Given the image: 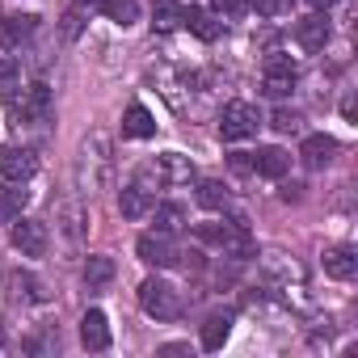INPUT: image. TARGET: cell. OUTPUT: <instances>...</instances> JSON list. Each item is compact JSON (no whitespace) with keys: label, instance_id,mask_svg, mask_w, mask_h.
Returning a JSON list of instances; mask_svg holds the SVG:
<instances>
[{"label":"cell","instance_id":"6da1fadb","mask_svg":"<svg viewBox=\"0 0 358 358\" xmlns=\"http://www.w3.org/2000/svg\"><path fill=\"white\" fill-rule=\"evenodd\" d=\"M199 241L215 245V249H220L224 257H232V262H249V257L257 253V245H253L245 220H232V224H203V228H199Z\"/></svg>","mask_w":358,"mask_h":358},{"label":"cell","instance_id":"7a4b0ae2","mask_svg":"<svg viewBox=\"0 0 358 358\" xmlns=\"http://www.w3.org/2000/svg\"><path fill=\"white\" fill-rule=\"evenodd\" d=\"M139 308L152 320H177L182 316V295H177V287L164 282V278H143L139 282Z\"/></svg>","mask_w":358,"mask_h":358},{"label":"cell","instance_id":"3957f363","mask_svg":"<svg viewBox=\"0 0 358 358\" xmlns=\"http://www.w3.org/2000/svg\"><path fill=\"white\" fill-rule=\"evenodd\" d=\"M257 127H262V110L253 101H228L220 110V135L228 143H241V139L257 135Z\"/></svg>","mask_w":358,"mask_h":358},{"label":"cell","instance_id":"277c9868","mask_svg":"<svg viewBox=\"0 0 358 358\" xmlns=\"http://www.w3.org/2000/svg\"><path fill=\"white\" fill-rule=\"evenodd\" d=\"M299 85V64L291 59V55H270L266 59V68H262V89L270 93V97H287L291 89Z\"/></svg>","mask_w":358,"mask_h":358},{"label":"cell","instance_id":"5b68a950","mask_svg":"<svg viewBox=\"0 0 358 358\" xmlns=\"http://www.w3.org/2000/svg\"><path fill=\"white\" fill-rule=\"evenodd\" d=\"M51 110H55V101H51V89H47L43 80L26 85V89H22V97L13 101V114H17L22 122H47V118H51Z\"/></svg>","mask_w":358,"mask_h":358},{"label":"cell","instance_id":"8992f818","mask_svg":"<svg viewBox=\"0 0 358 358\" xmlns=\"http://www.w3.org/2000/svg\"><path fill=\"white\" fill-rule=\"evenodd\" d=\"M34 169H38V160H34L30 148H22V143L0 148V177H5V182H30Z\"/></svg>","mask_w":358,"mask_h":358},{"label":"cell","instance_id":"52a82bcc","mask_svg":"<svg viewBox=\"0 0 358 358\" xmlns=\"http://www.w3.org/2000/svg\"><path fill=\"white\" fill-rule=\"evenodd\" d=\"M47 245H51L47 224H38V220H22V215L13 220V249H17L22 257H43Z\"/></svg>","mask_w":358,"mask_h":358},{"label":"cell","instance_id":"ba28073f","mask_svg":"<svg viewBox=\"0 0 358 358\" xmlns=\"http://www.w3.org/2000/svg\"><path fill=\"white\" fill-rule=\"evenodd\" d=\"M135 253H139V262H148V266H156V270L177 266V249H173L169 232H143V236L135 241Z\"/></svg>","mask_w":358,"mask_h":358},{"label":"cell","instance_id":"9c48e42d","mask_svg":"<svg viewBox=\"0 0 358 358\" xmlns=\"http://www.w3.org/2000/svg\"><path fill=\"white\" fill-rule=\"evenodd\" d=\"M34 30H38V17H34V13H9L5 22H0V47L17 51L22 43L34 38Z\"/></svg>","mask_w":358,"mask_h":358},{"label":"cell","instance_id":"30bf717a","mask_svg":"<svg viewBox=\"0 0 358 358\" xmlns=\"http://www.w3.org/2000/svg\"><path fill=\"white\" fill-rule=\"evenodd\" d=\"M324 274L337 278V282H350L358 274V249L354 245H333L324 249Z\"/></svg>","mask_w":358,"mask_h":358},{"label":"cell","instance_id":"8fae6325","mask_svg":"<svg viewBox=\"0 0 358 358\" xmlns=\"http://www.w3.org/2000/svg\"><path fill=\"white\" fill-rule=\"evenodd\" d=\"M249 169H253L257 177L278 182V177H287V169H291V156H287L282 148H257V152L249 156Z\"/></svg>","mask_w":358,"mask_h":358},{"label":"cell","instance_id":"7c38bea8","mask_svg":"<svg viewBox=\"0 0 358 358\" xmlns=\"http://www.w3.org/2000/svg\"><path fill=\"white\" fill-rule=\"evenodd\" d=\"M182 26H186L190 34H199L203 43H215V38L224 34V22H215V13L194 9V5H182Z\"/></svg>","mask_w":358,"mask_h":358},{"label":"cell","instance_id":"4fadbf2b","mask_svg":"<svg viewBox=\"0 0 358 358\" xmlns=\"http://www.w3.org/2000/svg\"><path fill=\"white\" fill-rule=\"evenodd\" d=\"M80 341L85 350H106L110 345V316L101 308H89L85 320H80Z\"/></svg>","mask_w":358,"mask_h":358},{"label":"cell","instance_id":"5bb4252c","mask_svg":"<svg viewBox=\"0 0 358 358\" xmlns=\"http://www.w3.org/2000/svg\"><path fill=\"white\" fill-rule=\"evenodd\" d=\"M295 43H299L303 51H324V43H329V22H324V13H312V17L295 22Z\"/></svg>","mask_w":358,"mask_h":358},{"label":"cell","instance_id":"9a60e30c","mask_svg":"<svg viewBox=\"0 0 358 358\" xmlns=\"http://www.w3.org/2000/svg\"><path fill=\"white\" fill-rule=\"evenodd\" d=\"M152 207H156V199H152V190H143L139 182H135V186H127V190L118 194V211H122L127 220H148V215H152Z\"/></svg>","mask_w":358,"mask_h":358},{"label":"cell","instance_id":"2e32d148","mask_svg":"<svg viewBox=\"0 0 358 358\" xmlns=\"http://www.w3.org/2000/svg\"><path fill=\"white\" fill-rule=\"evenodd\" d=\"M122 135H127V139H148V135H156V118H152V110H148L143 101H131V106H127Z\"/></svg>","mask_w":358,"mask_h":358},{"label":"cell","instance_id":"e0dca14e","mask_svg":"<svg viewBox=\"0 0 358 358\" xmlns=\"http://www.w3.org/2000/svg\"><path fill=\"white\" fill-rule=\"evenodd\" d=\"M299 156H303L308 169H324V164L337 156V139H333V135H308L303 148H299Z\"/></svg>","mask_w":358,"mask_h":358},{"label":"cell","instance_id":"ac0fdd59","mask_svg":"<svg viewBox=\"0 0 358 358\" xmlns=\"http://www.w3.org/2000/svg\"><path fill=\"white\" fill-rule=\"evenodd\" d=\"M156 173H160L164 186H173V182H190V177H194V164H190L182 152H164V156H156Z\"/></svg>","mask_w":358,"mask_h":358},{"label":"cell","instance_id":"d6986e66","mask_svg":"<svg viewBox=\"0 0 358 358\" xmlns=\"http://www.w3.org/2000/svg\"><path fill=\"white\" fill-rule=\"evenodd\" d=\"M232 324H236L232 312H215V316H207V324H203V350H224L228 337H232Z\"/></svg>","mask_w":358,"mask_h":358},{"label":"cell","instance_id":"ffe728a7","mask_svg":"<svg viewBox=\"0 0 358 358\" xmlns=\"http://www.w3.org/2000/svg\"><path fill=\"white\" fill-rule=\"evenodd\" d=\"M26 203H30V190H22V182H5L0 186V224H13Z\"/></svg>","mask_w":358,"mask_h":358},{"label":"cell","instance_id":"44dd1931","mask_svg":"<svg viewBox=\"0 0 358 358\" xmlns=\"http://www.w3.org/2000/svg\"><path fill=\"white\" fill-rule=\"evenodd\" d=\"M110 278H114V257H106V253H93V257L85 262V282H89V291H101V287H110Z\"/></svg>","mask_w":358,"mask_h":358},{"label":"cell","instance_id":"7402d4cb","mask_svg":"<svg viewBox=\"0 0 358 358\" xmlns=\"http://www.w3.org/2000/svg\"><path fill=\"white\" fill-rule=\"evenodd\" d=\"M152 220H156V232H177L186 224V207L182 203H160V207H152Z\"/></svg>","mask_w":358,"mask_h":358},{"label":"cell","instance_id":"603a6c76","mask_svg":"<svg viewBox=\"0 0 358 358\" xmlns=\"http://www.w3.org/2000/svg\"><path fill=\"white\" fill-rule=\"evenodd\" d=\"M194 199H199V207H207V211H228V186L224 182H199V190H194Z\"/></svg>","mask_w":358,"mask_h":358},{"label":"cell","instance_id":"cb8c5ba5","mask_svg":"<svg viewBox=\"0 0 358 358\" xmlns=\"http://www.w3.org/2000/svg\"><path fill=\"white\" fill-rule=\"evenodd\" d=\"M101 9H106V17L114 22V26H135L139 22V0H101Z\"/></svg>","mask_w":358,"mask_h":358},{"label":"cell","instance_id":"d4e9b609","mask_svg":"<svg viewBox=\"0 0 358 358\" xmlns=\"http://www.w3.org/2000/svg\"><path fill=\"white\" fill-rule=\"evenodd\" d=\"M177 26H182V5L160 0V5H156V30H177Z\"/></svg>","mask_w":358,"mask_h":358},{"label":"cell","instance_id":"484cf974","mask_svg":"<svg viewBox=\"0 0 358 358\" xmlns=\"http://www.w3.org/2000/svg\"><path fill=\"white\" fill-rule=\"evenodd\" d=\"M249 9H253V0H211L215 17H245Z\"/></svg>","mask_w":358,"mask_h":358},{"label":"cell","instance_id":"4316f807","mask_svg":"<svg viewBox=\"0 0 358 358\" xmlns=\"http://www.w3.org/2000/svg\"><path fill=\"white\" fill-rule=\"evenodd\" d=\"M274 131L278 135H299L303 131V118L295 110H274Z\"/></svg>","mask_w":358,"mask_h":358},{"label":"cell","instance_id":"83f0119b","mask_svg":"<svg viewBox=\"0 0 358 358\" xmlns=\"http://www.w3.org/2000/svg\"><path fill=\"white\" fill-rule=\"evenodd\" d=\"M26 350H30V354H55V350H59V333H55V329L34 333V337L26 341Z\"/></svg>","mask_w":358,"mask_h":358},{"label":"cell","instance_id":"f1b7e54d","mask_svg":"<svg viewBox=\"0 0 358 358\" xmlns=\"http://www.w3.org/2000/svg\"><path fill=\"white\" fill-rule=\"evenodd\" d=\"M291 5H295V0H253V9H257L262 17H287Z\"/></svg>","mask_w":358,"mask_h":358},{"label":"cell","instance_id":"f546056e","mask_svg":"<svg viewBox=\"0 0 358 358\" xmlns=\"http://www.w3.org/2000/svg\"><path fill=\"white\" fill-rule=\"evenodd\" d=\"M13 287H26V299H34V303L47 299V287L38 278H30V274H13Z\"/></svg>","mask_w":358,"mask_h":358},{"label":"cell","instance_id":"4dcf8cb0","mask_svg":"<svg viewBox=\"0 0 358 358\" xmlns=\"http://www.w3.org/2000/svg\"><path fill=\"white\" fill-rule=\"evenodd\" d=\"M17 76H22V72H17V64H13L9 55H0V93H9V89L17 85Z\"/></svg>","mask_w":358,"mask_h":358},{"label":"cell","instance_id":"1f68e13d","mask_svg":"<svg viewBox=\"0 0 358 358\" xmlns=\"http://www.w3.org/2000/svg\"><path fill=\"white\" fill-rule=\"evenodd\" d=\"M64 22H68V26H64V34H68V38H76V30H80V17H76V13H68Z\"/></svg>","mask_w":358,"mask_h":358},{"label":"cell","instance_id":"d6a6232c","mask_svg":"<svg viewBox=\"0 0 358 358\" xmlns=\"http://www.w3.org/2000/svg\"><path fill=\"white\" fill-rule=\"evenodd\" d=\"M308 5H312V9H329V5H333V0H308Z\"/></svg>","mask_w":358,"mask_h":358},{"label":"cell","instance_id":"836d02e7","mask_svg":"<svg viewBox=\"0 0 358 358\" xmlns=\"http://www.w3.org/2000/svg\"><path fill=\"white\" fill-rule=\"evenodd\" d=\"M0 350H5V333H0Z\"/></svg>","mask_w":358,"mask_h":358}]
</instances>
